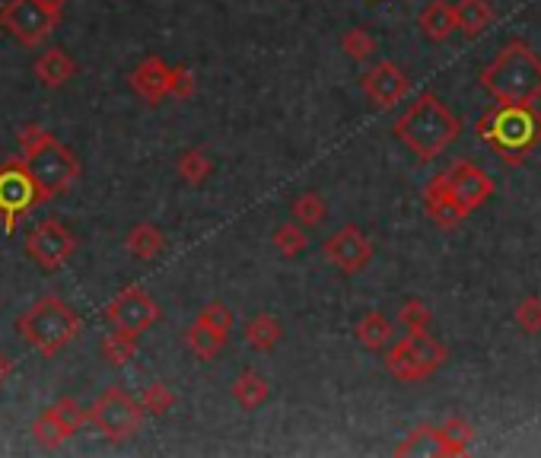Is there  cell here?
Returning <instances> with one entry per match:
<instances>
[{
    "label": "cell",
    "instance_id": "obj_1",
    "mask_svg": "<svg viewBox=\"0 0 541 458\" xmlns=\"http://www.w3.org/2000/svg\"><path fill=\"white\" fill-rule=\"evenodd\" d=\"M392 134L417 160L430 163L462 137V118L436 93H421L392 125Z\"/></svg>",
    "mask_w": 541,
    "mask_h": 458
},
{
    "label": "cell",
    "instance_id": "obj_2",
    "mask_svg": "<svg viewBox=\"0 0 541 458\" xmlns=\"http://www.w3.org/2000/svg\"><path fill=\"white\" fill-rule=\"evenodd\" d=\"M475 131L506 166H522L541 147V112L535 102H497L478 118Z\"/></svg>",
    "mask_w": 541,
    "mask_h": 458
},
{
    "label": "cell",
    "instance_id": "obj_3",
    "mask_svg": "<svg viewBox=\"0 0 541 458\" xmlns=\"http://www.w3.org/2000/svg\"><path fill=\"white\" fill-rule=\"evenodd\" d=\"M494 102H541V58L522 39H510L478 74Z\"/></svg>",
    "mask_w": 541,
    "mask_h": 458
},
{
    "label": "cell",
    "instance_id": "obj_4",
    "mask_svg": "<svg viewBox=\"0 0 541 458\" xmlns=\"http://www.w3.org/2000/svg\"><path fill=\"white\" fill-rule=\"evenodd\" d=\"M20 156L29 163L32 175L42 188L45 201L64 195L80 179V160L71 147H64L55 134H48L42 125L20 128Z\"/></svg>",
    "mask_w": 541,
    "mask_h": 458
},
{
    "label": "cell",
    "instance_id": "obj_5",
    "mask_svg": "<svg viewBox=\"0 0 541 458\" xmlns=\"http://www.w3.org/2000/svg\"><path fill=\"white\" fill-rule=\"evenodd\" d=\"M16 331L36 354L55 357L83 331V319L61 296H42L29 309H23V315L16 319Z\"/></svg>",
    "mask_w": 541,
    "mask_h": 458
},
{
    "label": "cell",
    "instance_id": "obj_6",
    "mask_svg": "<svg viewBox=\"0 0 541 458\" xmlns=\"http://www.w3.org/2000/svg\"><path fill=\"white\" fill-rule=\"evenodd\" d=\"M446 360H449L446 344H440L427 331H414V334H405L401 341L389 344L382 363H386V369L398 382H424L436 369H443Z\"/></svg>",
    "mask_w": 541,
    "mask_h": 458
},
{
    "label": "cell",
    "instance_id": "obj_7",
    "mask_svg": "<svg viewBox=\"0 0 541 458\" xmlns=\"http://www.w3.org/2000/svg\"><path fill=\"white\" fill-rule=\"evenodd\" d=\"M42 201L45 195L23 156H10L7 163H0V223L7 236H13L20 220Z\"/></svg>",
    "mask_w": 541,
    "mask_h": 458
},
{
    "label": "cell",
    "instance_id": "obj_8",
    "mask_svg": "<svg viewBox=\"0 0 541 458\" xmlns=\"http://www.w3.org/2000/svg\"><path fill=\"white\" fill-rule=\"evenodd\" d=\"M86 424H93L109 443H128V439L141 430L144 408L134 395H128L121 385H109L93 408H86Z\"/></svg>",
    "mask_w": 541,
    "mask_h": 458
},
{
    "label": "cell",
    "instance_id": "obj_9",
    "mask_svg": "<svg viewBox=\"0 0 541 458\" xmlns=\"http://www.w3.org/2000/svg\"><path fill=\"white\" fill-rule=\"evenodd\" d=\"M0 26L20 45L36 48L61 26V13H51L42 0H7L0 7Z\"/></svg>",
    "mask_w": 541,
    "mask_h": 458
},
{
    "label": "cell",
    "instance_id": "obj_10",
    "mask_svg": "<svg viewBox=\"0 0 541 458\" xmlns=\"http://www.w3.org/2000/svg\"><path fill=\"white\" fill-rule=\"evenodd\" d=\"M74 249H77L74 233L55 217L39 220L26 236V255L36 261V268L45 271V274L61 271L67 264V258L74 255Z\"/></svg>",
    "mask_w": 541,
    "mask_h": 458
},
{
    "label": "cell",
    "instance_id": "obj_11",
    "mask_svg": "<svg viewBox=\"0 0 541 458\" xmlns=\"http://www.w3.org/2000/svg\"><path fill=\"white\" fill-rule=\"evenodd\" d=\"M106 319L121 331L144 334L147 328L160 322V306H156V299L144 287L131 284L112 296V303L106 306Z\"/></svg>",
    "mask_w": 541,
    "mask_h": 458
},
{
    "label": "cell",
    "instance_id": "obj_12",
    "mask_svg": "<svg viewBox=\"0 0 541 458\" xmlns=\"http://www.w3.org/2000/svg\"><path fill=\"white\" fill-rule=\"evenodd\" d=\"M446 182H449V195H452V201H456L462 220L468 214H475L478 207H484L497 191L491 175H487L481 166L468 163V160H459L452 169H446Z\"/></svg>",
    "mask_w": 541,
    "mask_h": 458
},
{
    "label": "cell",
    "instance_id": "obj_13",
    "mask_svg": "<svg viewBox=\"0 0 541 458\" xmlns=\"http://www.w3.org/2000/svg\"><path fill=\"white\" fill-rule=\"evenodd\" d=\"M322 255L331 268H338L341 274L351 277V274H360L366 264L373 261V242L366 239L360 226L347 223L322 242Z\"/></svg>",
    "mask_w": 541,
    "mask_h": 458
},
{
    "label": "cell",
    "instance_id": "obj_14",
    "mask_svg": "<svg viewBox=\"0 0 541 458\" xmlns=\"http://www.w3.org/2000/svg\"><path fill=\"white\" fill-rule=\"evenodd\" d=\"M366 99H370L376 109H392L401 99L411 93V80L395 61H379L376 67H370L360 80Z\"/></svg>",
    "mask_w": 541,
    "mask_h": 458
},
{
    "label": "cell",
    "instance_id": "obj_15",
    "mask_svg": "<svg viewBox=\"0 0 541 458\" xmlns=\"http://www.w3.org/2000/svg\"><path fill=\"white\" fill-rule=\"evenodd\" d=\"M166 77H169V64L160 55H147L128 74V83L141 99H147L150 105H160L163 99H169L166 96Z\"/></svg>",
    "mask_w": 541,
    "mask_h": 458
},
{
    "label": "cell",
    "instance_id": "obj_16",
    "mask_svg": "<svg viewBox=\"0 0 541 458\" xmlns=\"http://www.w3.org/2000/svg\"><path fill=\"white\" fill-rule=\"evenodd\" d=\"M424 207H427V217L440 226V229H452L462 223V214L456 201L449 195V182H446V172H436L433 179L424 188Z\"/></svg>",
    "mask_w": 541,
    "mask_h": 458
},
{
    "label": "cell",
    "instance_id": "obj_17",
    "mask_svg": "<svg viewBox=\"0 0 541 458\" xmlns=\"http://www.w3.org/2000/svg\"><path fill=\"white\" fill-rule=\"evenodd\" d=\"M74 70H77V64L64 48H48L36 58V64H32V74H36V80L42 86H48V90H58V86H64L67 80L74 77Z\"/></svg>",
    "mask_w": 541,
    "mask_h": 458
},
{
    "label": "cell",
    "instance_id": "obj_18",
    "mask_svg": "<svg viewBox=\"0 0 541 458\" xmlns=\"http://www.w3.org/2000/svg\"><path fill=\"white\" fill-rule=\"evenodd\" d=\"M452 13H456V29L465 39H478V35L494 23V7L487 4V0H456Z\"/></svg>",
    "mask_w": 541,
    "mask_h": 458
},
{
    "label": "cell",
    "instance_id": "obj_19",
    "mask_svg": "<svg viewBox=\"0 0 541 458\" xmlns=\"http://www.w3.org/2000/svg\"><path fill=\"white\" fill-rule=\"evenodd\" d=\"M417 26H421L427 42H433V45L449 42V35L456 32V13H452V4H446V0H433V4L417 16Z\"/></svg>",
    "mask_w": 541,
    "mask_h": 458
},
{
    "label": "cell",
    "instance_id": "obj_20",
    "mask_svg": "<svg viewBox=\"0 0 541 458\" xmlns=\"http://www.w3.org/2000/svg\"><path fill=\"white\" fill-rule=\"evenodd\" d=\"M125 249L134 258H141V261H153L156 255L166 249V236H163V229L156 226V223H137V226H131V233L125 236Z\"/></svg>",
    "mask_w": 541,
    "mask_h": 458
},
{
    "label": "cell",
    "instance_id": "obj_21",
    "mask_svg": "<svg viewBox=\"0 0 541 458\" xmlns=\"http://www.w3.org/2000/svg\"><path fill=\"white\" fill-rule=\"evenodd\" d=\"M395 455H427V458H446V446L440 427H417L395 446Z\"/></svg>",
    "mask_w": 541,
    "mask_h": 458
},
{
    "label": "cell",
    "instance_id": "obj_22",
    "mask_svg": "<svg viewBox=\"0 0 541 458\" xmlns=\"http://www.w3.org/2000/svg\"><path fill=\"white\" fill-rule=\"evenodd\" d=\"M354 334H357V341L366 350H386L392 344V338H395V328H392V322L386 319V315L373 309V312H366L363 319L357 322Z\"/></svg>",
    "mask_w": 541,
    "mask_h": 458
},
{
    "label": "cell",
    "instance_id": "obj_23",
    "mask_svg": "<svg viewBox=\"0 0 541 458\" xmlns=\"http://www.w3.org/2000/svg\"><path fill=\"white\" fill-rule=\"evenodd\" d=\"M226 338H230V334L214 331V328H207V325H201V322L185 328V347H188L198 360H217L220 350L226 347Z\"/></svg>",
    "mask_w": 541,
    "mask_h": 458
},
{
    "label": "cell",
    "instance_id": "obj_24",
    "mask_svg": "<svg viewBox=\"0 0 541 458\" xmlns=\"http://www.w3.org/2000/svg\"><path fill=\"white\" fill-rule=\"evenodd\" d=\"M32 439H36L42 449H61L67 439H71V430L61 424V417L55 411L45 408L36 420H32Z\"/></svg>",
    "mask_w": 541,
    "mask_h": 458
},
{
    "label": "cell",
    "instance_id": "obj_25",
    "mask_svg": "<svg viewBox=\"0 0 541 458\" xmlns=\"http://www.w3.org/2000/svg\"><path fill=\"white\" fill-rule=\"evenodd\" d=\"M284 338V325L274 319L271 312H261V315H252L246 322V341L255 347V350H271L277 347V341Z\"/></svg>",
    "mask_w": 541,
    "mask_h": 458
},
{
    "label": "cell",
    "instance_id": "obj_26",
    "mask_svg": "<svg viewBox=\"0 0 541 458\" xmlns=\"http://www.w3.org/2000/svg\"><path fill=\"white\" fill-rule=\"evenodd\" d=\"M268 395H271L268 382L261 379L258 373H252V369H246V373H239L236 382H233V398L239 401V408H246V411L261 408V404L268 401Z\"/></svg>",
    "mask_w": 541,
    "mask_h": 458
},
{
    "label": "cell",
    "instance_id": "obj_27",
    "mask_svg": "<svg viewBox=\"0 0 541 458\" xmlns=\"http://www.w3.org/2000/svg\"><path fill=\"white\" fill-rule=\"evenodd\" d=\"M99 350H102V357H106L112 366H125V363H131L137 357V334L112 328L106 338H102Z\"/></svg>",
    "mask_w": 541,
    "mask_h": 458
},
{
    "label": "cell",
    "instance_id": "obj_28",
    "mask_svg": "<svg viewBox=\"0 0 541 458\" xmlns=\"http://www.w3.org/2000/svg\"><path fill=\"white\" fill-rule=\"evenodd\" d=\"M290 214H293V223H300L303 229H312L328 217V204L319 191H303V195L293 198Z\"/></svg>",
    "mask_w": 541,
    "mask_h": 458
},
{
    "label": "cell",
    "instance_id": "obj_29",
    "mask_svg": "<svg viewBox=\"0 0 541 458\" xmlns=\"http://www.w3.org/2000/svg\"><path fill=\"white\" fill-rule=\"evenodd\" d=\"M176 172H179V179L188 182V185H201L207 182V175L214 172V163H211V156H207V150H198V147H191L179 156V163H176Z\"/></svg>",
    "mask_w": 541,
    "mask_h": 458
},
{
    "label": "cell",
    "instance_id": "obj_30",
    "mask_svg": "<svg viewBox=\"0 0 541 458\" xmlns=\"http://www.w3.org/2000/svg\"><path fill=\"white\" fill-rule=\"evenodd\" d=\"M440 436H443L446 455H465L468 446H471V439H475V430H471L468 420L449 417L446 424H440Z\"/></svg>",
    "mask_w": 541,
    "mask_h": 458
},
{
    "label": "cell",
    "instance_id": "obj_31",
    "mask_svg": "<svg viewBox=\"0 0 541 458\" xmlns=\"http://www.w3.org/2000/svg\"><path fill=\"white\" fill-rule=\"evenodd\" d=\"M341 51L351 61H370L376 55V39L370 29L363 26H351L344 35H341Z\"/></svg>",
    "mask_w": 541,
    "mask_h": 458
},
{
    "label": "cell",
    "instance_id": "obj_32",
    "mask_svg": "<svg viewBox=\"0 0 541 458\" xmlns=\"http://www.w3.org/2000/svg\"><path fill=\"white\" fill-rule=\"evenodd\" d=\"M309 245V233L300 223H281L274 229V249L284 258H296L300 252H306Z\"/></svg>",
    "mask_w": 541,
    "mask_h": 458
},
{
    "label": "cell",
    "instance_id": "obj_33",
    "mask_svg": "<svg viewBox=\"0 0 541 458\" xmlns=\"http://www.w3.org/2000/svg\"><path fill=\"white\" fill-rule=\"evenodd\" d=\"M137 401H141V408H144V414H166L172 404H176V392L169 389L166 382H150V385H144V392L137 395Z\"/></svg>",
    "mask_w": 541,
    "mask_h": 458
},
{
    "label": "cell",
    "instance_id": "obj_34",
    "mask_svg": "<svg viewBox=\"0 0 541 458\" xmlns=\"http://www.w3.org/2000/svg\"><path fill=\"white\" fill-rule=\"evenodd\" d=\"M430 322H433V312H430V306L424 303V299H408V303H401V309H398V325L405 328L408 334L427 331Z\"/></svg>",
    "mask_w": 541,
    "mask_h": 458
},
{
    "label": "cell",
    "instance_id": "obj_35",
    "mask_svg": "<svg viewBox=\"0 0 541 458\" xmlns=\"http://www.w3.org/2000/svg\"><path fill=\"white\" fill-rule=\"evenodd\" d=\"M513 322L522 334H541V296H526L513 312Z\"/></svg>",
    "mask_w": 541,
    "mask_h": 458
},
{
    "label": "cell",
    "instance_id": "obj_36",
    "mask_svg": "<svg viewBox=\"0 0 541 458\" xmlns=\"http://www.w3.org/2000/svg\"><path fill=\"white\" fill-rule=\"evenodd\" d=\"M195 322L214 328V331L230 334V331H233V312L226 309L223 303H217V299H211V303H204V306L198 309V319H195Z\"/></svg>",
    "mask_w": 541,
    "mask_h": 458
},
{
    "label": "cell",
    "instance_id": "obj_37",
    "mask_svg": "<svg viewBox=\"0 0 541 458\" xmlns=\"http://www.w3.org/2000/svg\"><path fill=\"white\" fill-rule=\"evenodd\" d=\"M51 411L61 417V424L71 430V436L86 424V408H83L77 398H58L55 404H51Z\"/></svg>",
    "mask_w": 541,
    "mask_h": 458
},
{
    "label": "cell",
    "instance_id": "obj_38",
    "mask_svg": "<svg viewBox=\"0 0 541 458\" xmlns=\"http://www.w3.org/2000/svg\"><path fill=\"white\" fill-rule=\"evenodd\" d=\"M166 96L169 99H191L195 96V77H191L188 67H169V77H166Z\"/></svg>",
    "mask_w": 541,
    "mask_h": 458
},
{
    "label": "cell",
    "instance_id": "obj_39",
    "mask_svg": "<svg viewBox=\"0 0 541 458\" xmlns=\"http://www.w3.org/2000/svg\"><path fill=\"white\" fill-rule=\"evenodd\" d=\"M10 373H13V363H10L4 354H0V385H4V382L10 379Z\"/></svg>",
    "mask_w": 541,
    "mask_h": 458
},
{
    "label": "cell",
    "instance_id": "obj_40",
    "mask_svg": "<svg viewBox=\"0 0 541 458\" xmlns=\"http://www.w3.org/2000/svg\"><path fill=\"white\" fill-rule=\"evenodd\" d=\"M42 4H45L51 13H61V16H64V4H67V0H42Z\"/></svg>",
    "mask_w": 541,
    "mask_h": 458
}]
</instances>
